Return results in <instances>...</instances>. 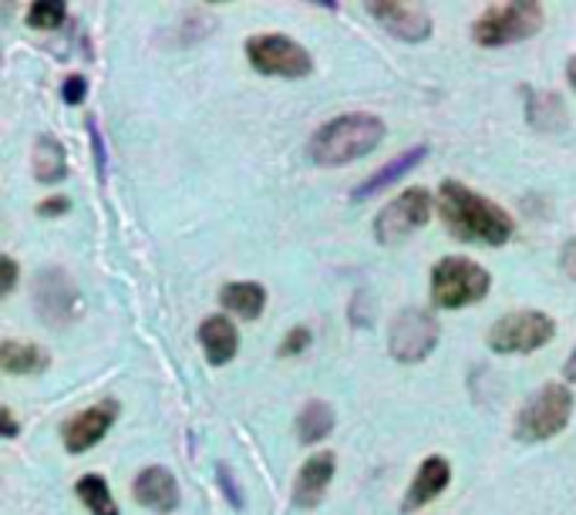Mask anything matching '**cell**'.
<instances>
[{
    "label": "cell",
    "instance_id": "cell-26",
    "mask_svg": "<svg viewBox=\"0 0 576 515\" xmlns=\"http://www.w3.org/2000/svg\"><path fill=\"white\" fill-rule=\"evenodd\" d=\"M85 95H88V82H85L82 75L64 78V85H61V98H64V101H68V105H82Z\"/></svg>",
    "mask_w": 576,
    "mask_h": 515
},
{
    "label": "cell",
    "instance_id": "cell-25",
    "mask_svg": "<svg viewBox=\"0 0 576 515\" xmlns=\"http://www.w3.org/2000/svg\"><path fill=\"white\" fill-rule=\"evenodd\" d=\"M310 347V331L307 328H294L284 344H280V357H294V354H303Z\"/></svg>",
    "mask_w": 576,
    "mask_h": 515
},
{
    "label": "cell",
    "instance_id": "cell-21",
    "mask_svg": "<svg viewBox=\"0 0 576 515\" xmlns=\"http://www.w3.org/2000/svg\"><path fill=\"white\" fill-rule=\"evenodd\" d=\"M334 431V411L331 405L324 401H307L297 415V434L303 444H317V441H324L328 434Z\"/></svg>",
    "mask_w": 576,
    "mask_h": 515
},
{
    "label": "cell",
    "instance_id": "cell-28",
    "mask_svg": "<svg viewBox=\"0 0 576 515\" xmlns=\"http://www.w3.org/2000/svg\"><path fill=\"white\" fill-rule=\"evenodd\" d=\"M68 210H72V200L68 196H54V200H44L38 206V216L51 219V216H61V213H68Z\"/></svg>",
    "mask_w": 576,
    "mask_h": 515
},
{
    "label": "cell",
    "instance_id": "cell-13",
    "mask_svg": "<svg viewBox=\"0 0 576 515\" xmlns=\"http://www.w3.org/2000/svg\"><path fill=\"white\" fill-rule=\"evenodd\" d=\"M132 495L139 505H146L149 512H159V515H169L175 512L179 505V482L169 469L162 465H152L146 472L136 475V485H132Z\"/></svg>",
    "mask_w": 576,
    "mask_h": 515
},
{
    "label": "cell",
    "instance_id": "cell-32",
    "mask_svg": "<svg viewBox=\"0 0 576 515\" xmlns=\"http://www.w3.org/2000/svg\"><path fill=\"white\" fill-rule=\"evenodd\" d=\"M563 374H566V380H576V351L569 354V361H566V367H563Z\"/></svg>",
    "mask_w": 576,
    "mask_h": 515
},
{
    "label": "cell",
    "instance_id": "cell-11",
    "mask_svg": "<svg viewBox=\"0 0 576 515\" xmlns=\"http://www.w3.org/2000/svg\"><path fill=\"white\" fill-rule=\"evenodd\" d=\"M367 14L388 31L395 34L398 41H408V44H418V41H428L431 37V14L422 8V4H367Z\"/></svg>",
    "mask_w": 576,
    "mask_h": 515
},
{
    "label": "cell",
    "instance_id": "cell-27",
    "mask_svg": "<svg viewBox=\"0 0 576 515\" xmlns=\"http://www.w3.org/2000/svg\"><path fill=\"white\" fill-rule=\"evenodd\" d=\"M0 270H4V287H0V293L11 297L18 287V260L14 256H0Z\"/></svg>",
    "mask_w": 576,
    "mask_h": 515
},
{
    "label": "cell",
    "instance_id": "cell-12",
    "mask_svg": "<svg viewBox=\"0 0 576 515\" xmlns=\"http://www.w3.org/2000/svg\"><path fill=\"white\" fill-rule=\"evenodd\" d=\"M115 418H118V405L115 401H98L95 408L75 415L68 425H64V448H68L72 455L88 452V448H95L108 434Z\"/></svg>",
    "mask_w": 576,
    "mask_h": 515
},
{
    "label": "cell",
    "instance_id": "cell-4",
    "mask_svg": "<svg viewBox=\"0 0 576 515\" xmlns=\"http://www.w3.org/2000/svg\"><path fill=\"white\" fill-rule=\"evenodd\" d=\"M540 28H543V8L533 4V0H512V4H495L492 11H486L476 21L472 37L482 47H505L540 34Z\"/></svg>",
    "mask_w": 576,
    "mask_h": 515
},
{
    "label": "cell",
    "instance_id": "cell-20",
    "mask_svg": "<svg viewBox=\"0 0 576 515\" xmlns=\"http://www.w3.org/2000/svg\"><path fill=\"white\" fill-rule=\"evenodd\" d=\"M47 367V354L38 344L4 341L0 344V371L4 374H38Z\"/></svg>",
    "mask_w": 576,
    "mask_h": 515
},
{
    "label": "cell",
    "instance_id": "cell-33",
    "mask_svg": "<svg viewBox=\"0 0 576 515\" xmlns=\"http://www.w3.org/2000/svg\"><path fill=\"white\" fill-rule=\"evenodd\" d=\"M566 75H569V85L576 88V57H569V64H566Z\"/></svg>",
    "mask_w": 576,
    "mask_h": 515
},
{
    "label": "cell",
    "instance_id": "cell-14",
    "mask_svg": "<svg viewBox=\"0 0 576 515\" xmlns=\"http://www.w3.org/2000/svg\"><path fill=\"white\" fill-rule=\"evenodd\" d=\"M334 469H338V459L331 452H320V455L303 462V469L297 472V482H294L297 508H317L320 505V498H324V492L334 479Z\"/></svg>",
    "mask_w": 576,
    "mask_h": 515
},
{
    "label": "cell",
    "instance_id": "cell-17",
    "mask_svg": "<svg viewBox=\"0 0 576 515\" xmlns=\"http://www.w3.org/2000/svg\"><path fill=\"white\" fill-rule=\"evenodd\" d=\"M200 344L206 351V361L210 364H230L239 351V334L233 328V320L226 316H206L203 328H200Z\"/></svg>",
    "mask_w": 576,
    "mask_h": 515
},
{
    "label": "cell",
    "instance_id": "cell-19",
    "mask_svg": "<svg viewBox=\"0 0 576 515\" xmlns=\"http://www.w3.org/2000/svg\"><path fill=\"white\" fill-rule=\"evenodd\" d=\"M220 300H223V307L226 310H233L236 316H243V320H256L264 313V307H267V290L260 287V283H226L223 287V293H220Z\"/></svg>",
    "mask_w": 576,
    "mask_h": 515
},
{
    "label": "cell",
    "instance_id": "cell-10",
    "mask_svg": "<svg viewBox=\"0 0 576 515\" xmlns=\"http://www.w3.org/2000/svg\"><path fill=\"white\" fill-rule=\"evenodd\" d=\"M431 219V196L425 189H405L398 200H392L374 219V236L384 246H395L418 233Z\"/></svg>",
    "mask_w": 576,
    "mask_h": 515
},
{
    "label": "cell",
    "instance_id": "cell-8",
    "mask_svg": "<svg viewBox=\"0 0 576 515\" xmlns=\"http://www.w3.org/2000/svg\"><path fill=\"white\" fill-rule=\"evenodd\" d=\"M34 310L47 328H64L72 324V320H78V313L85 310V300L68 273L61 267H47L34 280Z\"/></svg>",
    "mask_w": 576,
    "mask_h": 515
},
{
    "label": "cell",
    "instance_id": "cell-2",
    "mask_svg": "<svg viewBox=\"0 0 576 515\" xmlns=\"http://www.w3.org/2000/svg\"><path fill=\"white\" fill-rule=\"evenodd\" d=\"M384 139V121L364 111L341 115L328 125H320L310 139V159L317 165H348L351 159H361L377 149Z\"/></svg>",
    "mask_w": 576,
    "mask_h": 515
},
{
    "label": "cell",
    "instance_id": "cell-29",
    "mask_svg": "<svg viewBox=\"0 0 576 515\" xmlns=\"http://www.w3.org/2000/svg\"><path fill=\"white\" fill-rule=\"evenodd\" d=\"M559 267H563V273H566L569 280H576V236L563 246V253H559Z\"/></svg>",
    "mask_w": 576,
    "mask_h": 515
},
{
    "label": "cell",
    "instance_id": "cell-3",
    "mask_svg": "<svg viewBox=\"0 0 576 515\" xmlns=\"http://www.w3.org/2000/svg\"><path fill=\"white\" fill-rule=\"evenodd\" d=\"M492 287V277L466 256H445L431 270V300L441 310H459L479 303Z\"/></svg>",
    "mask_w": 576,
    "mask_h": 515
},
{
    "label": "cell",
    "instance_id": "cell-6",
    "mask_svg": "<svg viewBox=\"0 0 576 515\" xmlns=\"http://www.w3.org/2000/svg\"><path fill=\"white\" fill-rule=\"evenodd\" d=\"M246 57L253 72L270 78H307L313 72V57L284 34H256L246 41Z\"/></svg>",
    "mask_w": 576,
    "mask_h": 515
},
{
    "label": "cell",
    "instance_id": "cell-30",
    "mask_svg": "<svg viewBox=\"0 0 576 515\" xmlns=\"http://www.w3.org/2000/svg\"><path fill=\"white\" fill-rule=\"evenodd\" d=\"M88 132H92V146H95V162H98V175H105V149H102V132H98V125H95V118L88 121Z\"/></svg>",
    "mask_w": 576,
    "mask_h": 515
},
{
    "label": "cell",
    "instance_id": "cell-9",
    "mask_svg": "<svg viewBox=\"0 0 576 515\" xmlns=\"http://www.w3.org/2000/svg\"><path fill=\"white\" fill-rule=\"evenodd\" d=\"M438 320L428 310H402L392 320V331H388V351L395 361L402 364H418L425 361L435 347H438Z\"/></svg>",
    "mask_w": 576,
    "mask_h": 515
},
{
    "label": "cell",
    "instance_id": "cell-22",
    "mask_svg": "<svg viewBox=\"0 0 576 515\" xmlns=\"http://www.w3.org/2000/svg\"><path fill=\"white\" fill-rule=\"evenodd\" d=\"M526 115H530V121L536 125V128H543V132H556V128H563L566 125V108H563V101L556 98V95H550V92H526Z\"/></svg>",
    "mask_w": 576,
    "mask_h": 515
},
{
    "label": "cell",
    "instance_id": "cell-5",
    "mask_svg": "<svg viewBox=\"0 0 576 515\" xmlns=\"http://www.w3.org/2000/svg\"><path fill=\"white\" fill-rule=\"evenodd\" d=\"M573 418V395L566 384H546L540 388L523 411L516 415V438L520 441H550L556 438Z\"/></svg>",
    "mask_w": 576,
    "mask_h": 515
},
{
    "label": "cell",
    "instance_id": "cell-18",
    "mask_svg": "<svg viewBox=\"0 0 576 515\" xmlns=\"http://www.w3.org/2000/svg\"><path fill=\"white\" fill-rule=\"evenodd\" d=\"M31 169L34 179L41 185H54L68 175V155H64V146L54 136H38L34 142V155H31Z\"/></svg>",
    "mask_w": 576,
    "mask_h": 515
},
{
    "label": "cell",
    "instance_id": "cell-1",
    "mask_svg": "<svg viewBox=\"0 0 576 515\" xmlns=\"http://www.w3.org/2000/svg\"><path fill=\"white\" fill-rule=\"evenodd\" d=\"M438 216L448 226V233L459 236L462 243L502 246L512 236L509 213L456 179H445L438 189Z\"/></svg>",
    "mask_w": 576,
    "mask_h": 515
},
{
    "label": "cell",
    "instance_id": "cell-24",
    "mask_svg": "<svg viewBox=\"0 0 576 515\" xmlns=\"http://www.w3.org/2000/svg\"><path fill=\"white\" fill-rule=\"evenodd\" d=\"M64 18H68V8L61 0H34L28 8V28L34 31H54L64 24Z\"/></svg>",
    "mask_w": 576,
    "mask_h": 515
},
{
    "label": "cell",
    "instance_id": "cell-16",
    "mask_svg": "<svg viewBox=\"0 0 576 515\" xmlns=\"http://www.w3.org/2000/svg\"><path fill=\"white\" fill-rule=\"evenodd\" d=\"M428 155V146H415V149H408V152H402V155H395L392 162H384L377 172H371L354 192H351V200L354 203H364V200H371V196H377L381 189H388V185H395L405 172H412L422 159Z\"/></svg>",
    "mask_w": 576,
    "mask_h": 515
},
{
    "label": "cell",
    "instance_id": "cell-31",
    "mask_svg": "<svg viewBox=\"0 0 576 515\" xmlns=\"http://www.w3.org/2000/svg\"><path fill=\"white\" fill-rule=\"evenodd\" d=\"M0 421H4V438H14V434H18V421H14L11 408L0 411Z\"/></svg>",
    "mask_w": 576,
    "mask_h": 515
},
{
    "label": "cell",
    "instance_id": "cell-7",
    "mask_svg": "<svg viewBox=\"0 0 576 515\" xmlns=\"http://www.w3.org/2000/svg\"><path fill=\"white\" fill-rule=\"evenodd\" d=\"M556 334V324L550 313L540 310H520L505 313L499 324L489 331V347L495 354H533L546 347Z\"/></svg>",
    "mask_w": 576,
    "mask_h": 515
},
{
    "label": "cell",
    "instance_id": "cell-15",
    "mask_svg": "<svg viewBox=\"0 0 576 515\" xmlns=\"http://www.w3.org/2000/svg\"><path fill=\"white\" fill-rule=\"evenodd\" d=\"M448 482H452V465H448L441 455H431V459H425L422 462V469L415 472V482H412V489H408V495H405V512H412V508H422V505H428L431 498H438L445 489H448Z\"/></svg>",
    "mask_w": 576,
    "mask_h": 515
},
{
    "label": "cell",
    "instance_id": "cell-23",
    "mask_svg": "<svg viewBox=\"0 0 576 515\" xmlns=\"http://www.w3.org/2000/svg\"><path fill=\"white\" fill-rule=\"evenodd\" d=\"M75 495L85 502V508L92 515H118L115 495L108 492V482L102 475H82L78 485H75Z\"/></svg>",
    "mask_w": 576,
    "mask_h": 515
}]
</instances>
